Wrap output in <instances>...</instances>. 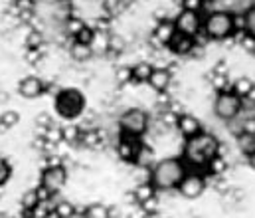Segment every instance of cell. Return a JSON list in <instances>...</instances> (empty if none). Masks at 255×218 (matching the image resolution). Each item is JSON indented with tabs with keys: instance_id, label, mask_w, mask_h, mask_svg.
<instances>
[{
	"instance_id": "cell-1",
	"label": "cell",
	"mask_w": 255,
	"mask_h": 218,
	"mask_svg": "<svg viewBox=\"0 0 255 218\" xmlns=\"http://www.w3.org/2000/svg\"><path fill=\"white\" fill-rule=\"evenodd\" d=\"M220 149H222V145L216 139V135H212L208 131H200L198 135L186 139L182 159H184V163L188 167H192V169L208 171L210 161L220 155Z\"/></svg>"
},
{
	"instance_id": "cell-2",
	"label": "cell",
	"mask_w": 255,
	"mask_h": 218,
	"mask_svg": "<svg viewBox=\"0 0 255 218\" xmlns=\"http://www.w3.org/2000/svg\"><path fill=\"white\" fill-rule=\"evenodd\" d=\"M188 173V165L182 157H168L162 161H156L150 169V183L156 191H174L182 183V179Z\"/></svg>"
},
{
	"instance_id": "cell-3",
	"label": "cell",
	"mask_w": 255,
	"mask_h": 218,
	"mask_svg": "<svg viewBox=\"0 0 255 218\" xmlns=\"http://www.w3.org/2000/svg\"><path fill=\"white\" fill-rule=\"evenodd\" d=\"M208 40L224 42L236 34V14L228 10H212L204 18V32Z\"/></svg>"
},
{
	"instance_id": "cell-4",
	"label": "cell",
	"mask_w": 255,
	"mask_h": 218,
	"mask_svg": "<svg viewBox=\"0 0 255 218\" xmlns=\"http://www.w3.org/2000/svg\"><path fill=\"white\" fill-rule=\"evenodd\" d=\"M85 111V95L79 89L67 87L56 93V113L62 119H75Z\"/></svg>"
},
{
	"instance_id": "cell-5",
	"label": "cell",
	"mask_w": 255,
	"mask_h": 218,
	"mask_svg": "<svg viewBox=\"0 0 255 218\" xmlns=\"http://www.w3.org/2000/svg\"><path fill=\"white\" fill-rule=\"evenodd\" d=\"M244 111V99L234 93L232 89H224V91H218L216 99H214V115L228 123L232 119H236L240 113Z\"/></svg>"
},
{
	"instance_id": "cell-6",
	"label": "cell",
	"mask_w": 255,
	"mask_h": 218,
	"mask_svg": "<svg viewBox=\"0 0 255 218\" xmlns=\"http://www.w3.org/2000/svg\"><path fill=\"white\" fill-rule=\"evenodd\" d=\"M119 127H121V133H128V135H134V137H142L148 131V127H150L148 113L144 109H140V107H130L125 113H121Z\"/></svg>"
},
{
	"instance_id": "cell-7",
	"label": "cell",
	"mask_w": 255,
	"mask_h": 218,
	"mask_svg": "<svg viewBox=\"0 0 255 218\" xmlns=\"http://www.w3.org/2000/svg\"><path fill=\"white\" fill-rule=\"evenodd\" d=\"M174 24H176V30L184 36H190V38H198L202 32H204V18L200 12H194V10H180V14L174 18Z\"/></svg>"
},
{
	"instance_id": "cell-8",
	"label": "cell",
	"mask_w": 255,
	"mask_h": 218,
	"mask_svg": "<svg viewBox=\"0 0 255 218\" xmlns=\"http://www.w3.org/2000/svg\"><path fill=\"white\" fill-rule=\"evenodd\" d=\"M206 187H208V181H206V177H204L202 173H192V171H188L176 191H178L184 199L194 201V199H200V197L204 195Z\"/></svg>"
},
{
	"instance_id": "cell-9",
	"label": "cell",
	"mask_w": 255,
	"mask_h": 218,
	"mask_svg": "<svg viewBox=\"0 0 255 218\" xmlns=\"http://www.w3.org/2000/svg\"><path fill=\"white\" fill-rule=\"evenodd\" d=\"M140 149H142L140 137H134V135H128V133H121L119 143H117V153H119L121 161L130 163V165H136V159H138Z\"/></svg>"
},
{
	"instance_id": "cell-10",
	"label": "cell",
	"mask_w": 255,
	"mask_h": 218,
	"mask_svg": "<svg viewBox=\"0 0 255 218\" xmlns=\"http://www.w3.org/2000/svg\"><path fill=\"white\" fill-rule=\"evenodd\" d=\"M65 181H67V171L64 165L60 167H46L42 173V187H46L52 195H58L64 189Z\"/></svg>"
},
{
	"instance_id": "cell-11",
	"label": "cell",
	"mask_w": 255,
	"mask_h": 218,
	"mask_svg": "<svg viewBox=\"0 0 255 218\" xmlns=\"http://www.w3.org/2000/svg\"><path fill=\"white\" fill-rule=\"evenodd\" d=\"M18 91H20V95L26 97V99H38V97H42V95L46 93V81L40 79L38 75H26V77L20 81Z\"/></svg>"
},
{
	"instance_id": "cell-12",
	"label": "cell",
	"mask_w": 255,
	"mask_h": 218,
	"mask_svg": "<svg viewBox=\"0 0 255 218\" xmlns=\"http://www.w3.org/2000/svg\"><path fill=\"white\" fill-rule=\"evenodd\" d=\"M176 34V24L174 20H160L152 32V44L156 48H164L168 46V42L172 40V36Z\"/></svg>"
},
{
	"instance_id": "cell-13",
	"label": "cell",
	"mask_w": 255,
	"mask_h": 218,
	"mask_svg": "<svg viewBox=\"0 0 255 218\" xmlns=\"http://www.w3.org/2000/svg\"><path fill=\"white\" fill-rule=\"evenodd\" d=\"M196 46V38H190V36H184L176 30V34L172 36V40L168 42V50L176 56H190L192 48Z\"/></svg>"
},
{
	"instance_id": "cell-14",
	"label": "cell",
	"mask_w": 255,
	"mask_h": 218,
	"mask_svg": "<svg viewBox=\"0 0 255 218\" xmlns=\"http://www.w3.org/2000/svg\"><path fill=\"white\" fill-rule=\"evenodd\" d=\"M176 127H178V131H180V135H182L184 139H190L194 135H198L200 131H204V129H202V123H200L194 115H190V113H182V115L178 117Z\"/></svg>"
},
{
	"instance_id": "cell-15",
	"label": "cell",
	"mask_w": 255,
	"mask_h": 218,
	"mask_svg": "<svg viewBox=\"0 0 255 218\" xmlns=\"http://www.w3.org/2000/svg\"><path fill=\"white\" fill-rule=\"evenodd\" d=\"M170 81H172V73H170L168 68H154V72L148 79V85L156 93H164L170 87Z\"/></svg>"
},
{
	"instance_id": "cell-16",
	"label": "cell",
	"mask_w": 255,
	"mask_h": 218,
	"mask_svg": "<svg viewBox=\"0 0 255 218\" xmlns=\"http://www.w3.org/2000/svg\"><path fill=\"white\" fill-rule=\"evenodd\" d=\"M79 143L83 147H89V149H97L103 145V135L97 129H81Z\"/></svg>"
},
{
	"instance_id": "cell-17",
	"label": "cell",
	"mask_w": 255,
	"mask_h": 218,
	"mask_svg": "<svg viewBox=\"0 0 255 218\" xmlns=\"http://www.w3.org/2000/svg\"><path fill=\"white\" fill-rule=\"evenodd\" d=\"M152 72H154V66L150 62H138V64L132 66V81H136V83H144L146 81L148 83Z\"/></svg>"
},
{
	"instance_id": "cell-18",
	"label": "cell",
	"mask_w": 255,
	"mask_h": 218,
	"mask_svg": "<svg viewBox=\"0 0 255 218\" xmlns=\"http://www.w3.org/2000/svg\"><path fill=\"white\" fill-rule=\"evenodd\" d=\"M69 54H71V58H73L75 62H87V60H91V56H93V48L87 46V44L73 42L71 48H69Z\"/></svg>"
},
{
	"instance_id": "cell-19",
	"label": "cell",
	"mask_w": 255,
	"mask_h": 218,
	"mask_svg": "<svg viewBox=\"0 0 255 218\" xmlns=\"http://www.w3.org/2000/svg\"><path fill=\"white\" fill-rule=\"evenodd\" d=\"M134 199H136V205H142L146 199H150V197H154L156 195V189L152 187V183H140V185H136L134 187Z\"/></svg>"
},
{
	"instance_id": "cell-20",
	"label": "cell",
	"mask_w": 255,
	"mask_h": 218,
	"mask_svg": "<svg viewBox=\"0 0 255 218\" xmlns=\"http://www.w3.org/2000/svg\"><path fill=\"white\" fill-rule=\"evenodd\" d=\"M254 85H255L254 79H250V77H238V79L234 81V85H232V91L238 93L242 99H246V95L252 91Z\"/></svg>"
},
{
	"instance_id": "cell-21",
	"label": "cell",
	"mask_w": 255,
	"mask_h": 218,
	"mask_svg": "<svg viewBox=\"0 0 255 218\" xmlns=\"http://www.w3.org/2000/svg\"><path fill=\"white\" fill-rule=\"evenodd\" d=\"M83 218H109V207L103 203H93L85 209Z\"/></svg>"
},
{
	"instance_id": "cell-22",
	"label": "cell",
	"mask_w": 255,
	"mask_h": 218,
	"mask_svg": "<svg viewBox=\"0 0 255 218\" xmlns=\"http://www.w3.org/2000/svg\"><path fill=\"white\" fill-rule=\"evenodd\" d=\"M20 205H22L24 213H30V211H34V209L40 205V197H38L36 189H30V191H26V193L22 195V201H20Z\"/></svg>"
},
{
	"instance_id": "cell-23",
	"label": "cell",
	"mask_w": 255,
	"mask_h": 218,
	"mask_svg": "<svg viewBox=\"0 0 255 218\" xmlns=\"http://www.w3.org/2000/svg\"><path fill=\"white\" fill-rule=\"evenodd\" d=\"M238 145H240V151L246 157L255 153V133H242V135H238Z\"/></svg>"
},
{
	"instance_id": "cell-24",
	"label": "cell",
	"mask_w": 255,
	"mask_h": 218,
	"mask_svg": "<svg viewBox=\"0 0 255 218\" xmlns=\"http://www.w3.org/2000/svg\"><path fill=\"white\" fill-rule=\"evenodd\" d=\"M154 163H156V159H154L152 149H150V147H146V145H142L140 153H138V159H136V167L152 169V167H154Z\"/></svg>"
},
{
	"instance_id": "cell-25",
	"label": "cell",
	"mask_w": 255,
	"mask_h": 218,
	"mask_svg": "<svg viewBox=\"0 0 255 218\" xmlns=\"http://www.w3.org/2000/svg\"><path fill=\"white\" fill-rule=\"evenodd\" d=\"M62 133H64L65 143L75 145V143H79V137H81V127H77V125H65V127H62Z\"/></svg>"
},
{
	"instance_id": "cell-26",
	"label": "cell",
	"mask_w": 255,
	"mask_h": 218,
	"mask_svg": "<svg viewBox=\"0 0 255 218\" xmlns=\"http://www.w3.org/2000/svg\"><path fill=\"white\" fill-rule=\"evenodd\" d=\"M93 38H95V28H89L87 24L73 36V42H79V44H87L91 46L93 44Z\"/></svg>"
},
{
	"instance_id": "cell-27",
	"label": "cell",
	"mask_w": 255,
	"mask_h": 218,
	"mask_svg": "<svg viewBox=\"0 0 255 218\" xmlns=\"http://www.w3.org/2000/svg\"><path fill=\"white\" fill-rule=\"evenodd\" d=\"M54 211L58 213V217L60 218H73L75 217V207H73L71 203H67V201H60V203L54 207Z\"/></svg>"
},
{
	"instance_id": "cell-28",
	"label": "cell",
	"mask_w": 255,
	"mask_h": 218,
	"mask_svg": "<svg viewBox=\"0 0 255 218\" xmlns=\"http://www.w3.org/2000/svg\"><path fill=\"white\" fill-rule=\"evenodd\" d=\"M226 167H228V163L218 155L216 159L210 161V165H208V173H210V175H224Z\"/></svg>"
},
{
	"instance_id": "cell-29",
	"label": "cell",
	"mask_w": 255,
	"mask_h": 218,
	"mask_svg": "<svg viewBox=\"0 0 255 218\" xmlns=\"http://www.w3.org/2000/svg\"><path fill=\"white\" fill-rule=\"evenodd\" d=\"M244 18H246V32L255 38V4L244 12Z\"/></svg>"
},
{
	"instance_id": "cell-30",
	"label": "cell",
	"mask_w": 255,
	"mask_h": 218,
	"mask_svg": "<svg viewBox=\"0 0 255 218\" xmlns=\"http://www.w3.org/2000/svg\"><path fill=\"white\" fill-rule=\"evenodd\" d=\"M115 77L121 85H125L128 81H132V66H119L115 70Z\"/></svg>"
},
{
	"instance_id": "cell-31",
	"label": "cell",
	"mask_w": 255,
	"mask_h": 218,
	"mask_svg": "<svg viewBox=\"0 0 255 218\" xmlns=\"http://www.w3.org/2000/svg\"><path fill=\"white\" fill-rule=\"evenodd\" d=\"M50 143H60V141H64V133H62V127H58V125H50L48 129H46V135H44Z\"/></svg>"
},
{
	"instance_id": "cell-32",
	"label": "cell",
	"mask_w": 255,
	"mask_h": 218,
	"mask_svg": "<svg viewBox=\"0 0 255 218\" xmlns=\"http://www.w3.org/2000/svg\"><path fill=\"white\" fill-rule=\"evenodd\" d=\"M83 26H85V22H83L81 18H75V16H69V18L65 20V30H67V32H69L71 36H75V34H77V32H79V30H81Z\"/></svg>"
},
{
	"instance_id": "cell-33",
	"label": "cell",
	"mask_w": 255,
	"mask_h": 218,
	"mask_svg": "<svg viewBox=\"0 0 255 218\" xmlns=\"http://www.w3.org/2000/svg\"><path fill=\"white\" fill-rule=\"evenodd\" d=\"M210 79H212V87H214L216 91H224V89H228V75L210 72Z\"/></svg>"
},
{
	"instance_id": "cell-34",
	"label": "cell",
	"mask_w": 255,
	"mask_h": 218,
	"mask_svg": "<svg viewBox=\"0 0 255 218\" xmlns=\"http://www.w3.org/2000/svg\"><path fill=\"white\" fill-rule=\"evenodd\" d=\"M109 50L115 52V54L123 52V50H125V40H123V36H119V34H109Z\"/></svg>"
},
{
	"instance_id": "cell-35",
	"label": "cell",
	"mask_w": 255,
	"mask_h": 218,
	"mask_svg": "<svg viewBox=\"0 0 255 218\" xmlns=\"http://www.w3.org/2000/svg\"><path fill=\"white\" fill-rule=\"evenodd\" d=\"M26 62L32 64V66H38L42 62V48H28L26 50Z\"/></svg>"
},
{
	"instance_id": "cell-36",
	"label": "cell",
	"mask_w": 255,
	"mask_h": 218,
	"mask_svg": "<svg viewBox=\"0 0 255 218\" xmlns=\"http://www.w3.org/2000/svg\"><path fill=\"white\" fill-rule=\"evenodd\" d=\"M0 121L12 129L14 125H18V121H20V113H18V111H4V113L0 115Z\"/></svg>"
},
{
	"instance_id": "cell-37",
	"label": "cell",
	"mask_w": 255,
	"mask_h": 218,
	"mask_svg": "<svg viewBox=\"0 0 255 218\" xmlns=\"http://www.w3.org/2000/svg\"><path fill=\"white\" fill-rule=\"evenodd\" d=\"M42 44H44V38L40 32H30L26 36V48H42Z\"/></svg>"
},
{
	"instance_id": "cell-38",
	"label": "cell",
	"mask_w": 255,
	"mask_h": 218,
	"mask_svg": "<svg viewBox=\"0 0 255 218\" xmlns=\"http://www.w3.org/2000/svg\"><path fill=\"white\" fill-rule=\"evenodd\" d=\"M140 209H142V213H146V215H152V213H158V199H156V195L154 197H150V199H146L142 205H138Z\"/></svg>"
},
{
	"instance_id": "cell-39",
	"label": "cell",
	"mask_w": 255,
	"mask_h": 218,
	"mask_svg": "<svg viewBox=\"0 0 255 218\" xmlns=\"http://www.w3.org/2000/svg\"><path fill=\"white\" fill-rule=\"evenodd\" d=\"M10 175H12V167H10V163H8L6 159L0 157V185H4V183L10 179Z\"/></svg>"
},
{
	"instance_id": "cell-40",
	"label": "cell",
	"mask_w": 255,
	"mask_h": 218,
	"mask_svg": "<svg viewBox=\"0 0 255 218\" xmlns=\"http://www.w3.org/2000/svg\"><path fill=\"white\" fill-rule=\"evenodd\" d=\"M34 123H36V127H46V129H48L50 125H54V119H52V115H50V113L42 111V113L36 117V121H34Z\"/></svg>"
},
{
	"instance_id": "cell-41",
	"label": "cell",
	"mask_w": 255,
	"mask_h": 218,
	"mask_svg": "<svg viewBox=\"0 0 255 218\" xmlns=\"http://www.w3.org/2000/svg\"><path fill=\"white\" fill-rule=\"evenodd\" d=\"M206 0H182V8L184 10H194V12H202Z\"/></svg>"
},
{
	"instance_id": "cell-42",
	"label": "cell",
	"mask_w": 255,
	"mask_h": 218,
	"mask_svg": "<svg viewBox=\"0 0 255 218\" xmlns=\"http://www.w3.org/2000/svg\"><path fill=\"white\" fill-rule=\"evenodd\" d=\"M36 193H38V197H40V203H48V201L54 197V195H52V193H50L46 187H42V185L36 189Z\"/></svg>"
},
{
	"instance_id": "cell-43",
	"label": "cell",
	"mask_w": 255,
	"mask_h": 218,
	"mask_svg": "<svg viewBox=\"0 0 255 218\" xmlns=\"http://www.w3.org/2000/svg\"><path fill=\"white\" fill-rule=\"evenodd\" d=\"M212 73H222V75H228V64H226V62H218V64L214 66Z\"/></svg>"
},
{
	"instance_id": "cell-44",
	"label": "cell",
	"mask_w": 255,
	"mask_h": 218,
	"mask_svg": "<svg viewBox=\"0 0 255 218\" xmlns=\"http://www.w3.org/2000/svg\"><path fill=\"white\" fill-rule=\"evenodd\" d=\"M62 165V159L56 155V153H52L50 157H48V165L46 167H60Z\"/></svg>"
},
{
	"instance_id": "cell-45",
	"label": "cell",
	"mask_w": 255,
	"mask_h": 218,
	"mask_svg": "<svg viewBox=\"0 0 255 218\" xmlns=\"http://www.w3.org/2000/svg\"><path fill=\"white\" fill-rule=\"evenodd\" d=\"M246 99H248L250 103H255V85L252 87V91H250V93L246 95Z\"/></svg>"
},
{
	"instance_id": "cell-46",
	"label": "cell",
	"mask_w": 255,
	"mask_h": 218,
	"mask_svg": "<svg viewBox=\"0 0 255 218\" xmlns=\"http://www.w3.org/2000/svg\"><path fill=\"white\" fill-rule=\"evenodd\" d=\"M248 165L252 167L255 171V153H252V155H248Z\"/></svg>"
},
{
	"instance_id": "cell-47",
	"label": "cell",
	"mask_w": 255,
	"mask_h": 218,
	"mask_svg": "<svg viewBox=\"0 0 255 218\" xmlns=\"http://www.w3.org/2000/svg\"><path fill=\"white\" fill-rule=\"evenodd\" d=\"M44 218H60V217H58V213H56V211L52 209V211H50V213H48V215H46Z\"/></svg>"
},
{
	"instance_id": "cell-48",
	"label": "cell",
	"mask_w": 255,
	"mask_h": 218,
	"mask_svg": "<svg viewBox=\"0 0 255 218\" xmlns=\"http://www.w3.org/2000/svg\"><path fill=\"white\" fill-rule=\"evenodd\" d=\"M0 218H8V217H6V215H2V213H0Z\"/></svg>"
},
{
	"instance_id": "cell-49",
	"label": "cell",
	"mask_w": 255,
	"mask_h": 218,
	"mask_svg": "<svg viewBox=\"0 0 255 218\" xmlns=\"http://www.w3.org/2000/svg\"><path fill=\"white\" fill-rule=\"evenodd\" d=\"M192 218H200V217H192Z\"/></svg>"
},
{
	"instance_id": "cell-50",
	"label": "cell",
	"mask_w": 255,
	"mask_h": 218,
	"mask_svg": "<svg viewBox=\"0 0 255 218\" xmlns=\"http://www.w3.org/2000/svg\"><path fill=\"white\" fill-rule=\"evenodd\" d=\"M60 2H65V0H60Z\"/></svg>"
},
{
	"instance_id": "cell-51",
	"label": "cell",
	"mask_w": 255,
	"mask_h": 218,
	"mask_svg": "<svg viewBox=\"0 0 255 218\" xmlns=\"http://www.w3.org/2000/svg\"><path fill=\"white\" fill-rule=\"evenodd\" d=\"M254 54H255V52H254Z\"/></svg>"
}]
</instances>
